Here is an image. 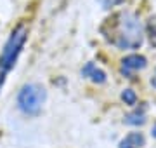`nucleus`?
Instances as JSON below:
<instances>
[{"label": "nucleus", "instance_id": "f257e3e1", "mask_svg": "<svg viewBox=\"0 0 156 148\" xmlns=\"http://www.w3.org/2000/svg\"><path fill=\"white\" fill-rule=\"evenodd\" d=\"M101 33L118 49H137L144 39V28L139 17L130 11H120L108 17L101 26Z\"/></svg>", "mask_w": 156, "mask_h": 148}, {"label": "nucleus", "instance_id": "f03ea898", "mask_svg": "<svg viewBox=\"0 0 156 148\" xmlns=\"http://www.w3.org/2000/svg\"><path fill=\"white\" fill-rule=\"evenodd\" d=\"M26 37H28V30L24 24H19L14 31L11 33L9 40H7L5 47L2 51V56H0V87L4 86V80H5L7 73L12 70V66L16 65L17 57L23 51V46L26 42Z\"/></svg>", "mask_w": 156, "mask_h": 148}, {"label": "nucleus", "instance_id": "7ed1b4c3", "mask_svg": "<svg viewBox=\"0 0 156 148\" xmlns=\"http://www.w3.org/2000/svg\"><path fill=\"white\" fill-rule=\"evenodd\" d=\"M44 101H45V91L40 86H35V84L24 86L19 92V96H17V105H19L21 112H24L26 115L38 113Z\"/></svg>", "mask_w": 156, "mask_h": 148}, {"label": "nucleus", "instance_id": "20e7f679", "mask_svg": "<svg viewBox=\"0 0 156 148\" xmlns=\"http://www.w3.org/2000/svg\"><path fill=\"white\" fill-rule=\"evenodd\" d=\"M146 66V57L139 56V54H130V56L123 57L122 61V73L125 77H130V75L137 72V70H142Z\"/></svg>", "mask_w": 156, "mask_h": 148}, {"label": "nucleus", "instance_id": "39448f33", "mask_svg": "<svg viewBox=\"0 0 156 148\" xmlns=\"http://www.w3.org/2000/svg\"><path fill=\"white\" fill-rule=\"evenodd\" d=\"M82 73H83L85 77H89L90 80H94V82H97V84H102V82L106 80V75H104V72H101L99 68H95V66L92 65V63H89V65L85 66Z\"/></svg>", "mask_w": 156, "mask_h": 148}, {"label": "nucleus", "instance_id": "423d86ee", "mask_svg": "<svg viewBox=\"0 0 156 148\" xmlns=\"http://www.w3.org/2000/svg\"><path fill=\"white\" fill-rule=\"evenodd\" d=\"M142 145H144V136L140 132H132L120 143V148H137Z\"/></svg>", "mask_w": 156, "mask_h": 148}, {"label": "nucleus", "instance_id": "0eeeda50", "mask_svg": "<svg viewBox=\"0 0 156 148\" xmlns=\"http://www.w3.org/2000/svg\"><path fill=\"white\" fill-rule=\"evenodd\" d=\"M147 37H149V44L156 47V16L149 17L147 21Z\"/></svg>", "mask_w": 156, "mask_h": 148}, {"label": "nucleus", "instance_id": "6e6552de", "mask_svg": "<svg viewBox=\"0 0 156 148\" xmlns=\"http://www.w3.org/2000/svg\"><path fill=\"white\" fill-rule=\"evenodd\" d=\"M127 122H128V124H134V125L142 124V122H144V110H142L140 113H139V110H137L135 113L128 115V117H127Z\"/></svg>", "mask_w": 156, "mask_h": 148}, {"label": "nucleus", "instance_id": "1a4fd4ad", "mask_svg": "<svg viewBox=\"0 0 156 148\" xmlns=\"http://www.w3.org/2000/svg\"><path fill=\"white\" fill-rule=\"evenodd\" d=\"M122 99L127 103V105H135V101H137V96H135V92L132 91V89H127V91H123Z\"/></svg>", "mask_w": 156, "mask_h": 148}, {"label": "nucleus", "instance_id": "9d476101", "mask_svg": "<svg viewBox=\"0 0 156 148\" xmlns=\"http://www.w3.org/2000/svg\"><path fill=\"white\" fill-rule=\"evenodd\" d=\"M151 84H153V87H156V75L153 77V80H151Z\"/></svg>", "mask_w": 156, "mask_h": 148}, {"label": "nucleus", "instance_id": "9b49d317", "mask_svg": "<svg viewBox=\"0 0 156 148\" xmlns=\"http://www.w3.org/2000/svg\"><path fill=\"white\" fill-rule=\"evenodd\" d=\"M153 136L156 138V124H154V127H153Z\"/></svg>", "mask_w": 156, "mask_h": 148}]
</instances>
